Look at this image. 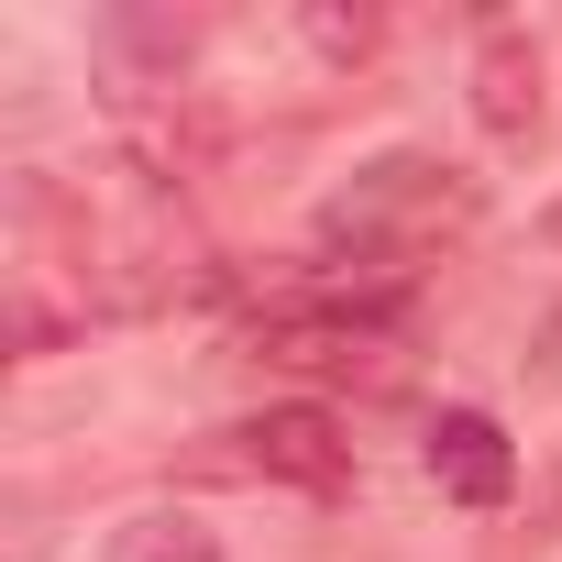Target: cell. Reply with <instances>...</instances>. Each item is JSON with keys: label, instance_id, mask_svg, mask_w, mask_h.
Instances as JSON below:
<instances>
[{"label": "cell", "instance_id": "obj_1", "mask_svg": "<svg viewBox=\"0 0 562 562\" xmlns=\"http://www.w3.org/2000/svg\"><path fill=\"white\" fill-rule=\"evenodd\" d=\"M463 221H474V177L463 166H441V155H375L353 188H331L321 243H342L353 265H408V254H430Z\"/></svg>", "mask_w": 562, "mask_h": 562}, {"label": "cell", "instance_id": "obj_2", "mask_svg": "<svg viewBox=\"0 0 562 562\" xmlns=\"http://www.w3.org/2000/svg\"><path fill=\"white\" fill-rule=\"evenodd\" d=\"M397 321H408V288H288L254 310L243 342L265 364H364Z\"/></svg>", "mask_w": 562, "mask_h": 562}, {"label": "cell", "instance_id": "obj_3", "mask_svg": "<svg viewBox=\"0 0 562 562\" xmlns=\"http://www.w3.org/2000/svg\"><path fill=\"white\" fill-rule=\"evenodd\" d=\"M232 463H243V474H265V485L331 496V485L353 474V430H342L331 408H265V419H243V430H232Z\"/></svg>", "mask_w": 562, "mask_h": 562}, {"label": "cell", "instance_id": "obj_4", "mask_svg": "<svg viewBox=\"0 0 562 562\" xmlns=\"http://www.w3.org/2000/svg\"><path fill=\"white\" fill-rule=\"evenodd\" d=\"M430 485H441L452 507H507V485H518L507 430H496L485 408H441V419H430Z\"/></svg>", "mask_w": 562, "mask_h": 562}, {"label": "cell", "instance_id": "obj_5", "mask_svg": "<svg viewBox=\"0 0 562 562\" xmlns=\"http://www.w3.org/2000/svg\"><path fill=\"white\" fill-rule=\"evenodd\" d=\"M474 122L507 144L540 133V45L518 23H485V45H474Z\"/></svg>", "mask_w": 562, "mask_h": 562}, {"label": "cell", "instance_id": "obj_6", "mask_svg": "<svg viewBox=\"0 0 562 562\" xmlns=\"http://www.w3.org/2000/svg\"><path fill=\"white\" fill-rule=\"evenodd\" d=\"M100 562H221V540L199 529V518H177V507H144V518H122L111 529V551Z\"/></svg>", "mask_w": 562, "mask_h": 562}, {"label": "cell", "instance_id": "obj_7", "mask_svg": "<svg viewBox=\"0 0 562 562\" xmlns=\"http://www.w3.org/2000/svg\"><path fill=\"white\" fill-rule=\"evenodd\" d=\"M540 232H551V243H562V199H551V221H540Z\"/></svg>", "mask_w": 562, "mask_h": 562}]
</instances>
